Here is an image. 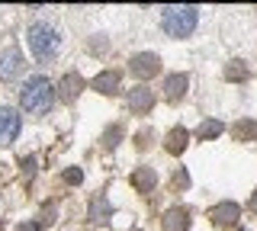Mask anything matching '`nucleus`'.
<instances>
[{
	"instance_id": "1",
	"label": "nucleus",
	"mask_w": 257,
	"mask_h": 231,
	"mask_svg": "<svg viewBox=\"0 0 257 231\" xmlns=\"http://www.w3.org/2000/svg\"><path fill=\"white\" fill-rule=\"evenodd\" d=\"M55 97H58V87L48 81L45 74H32L20 90V106H23V113H29V116H45L48 109H52Z\"/></svg>"
},
{
	"instance_id": "2",
	"label": "nucleus",
	"mask_w": 257,
	"mask_h": 231,
	"mask_svg": "<svg viewBox=\"0 0 257 231\" xmlns=\"http://www.w3.org/2000/svg\"><path fill=\"white\" fill-rule=\"evenodd\" d=\"M26 42H29V52L36 55L39 61H52L55 55H58V49H61V33L52 26V23L39 20V23H32L26 29Z\"/></svg>"
},
{
	"instance_id": "3",
	"label": "nucleus",
	"mask_w": 257,
	"mask_h": 231,
	"mask_svg": "<svg viewBox=\"0 0 257 231\" xmlns=\"http://www.w3.org/2000/svg\"><path fill=\"white\" fill-rule=\"evenodd\" d=\"M199 23V10L196 7H167L164 17H161V26L171 39H187Z\"/></svg>"
},
{
	"instance_id": "4",
	"label": "nucleus",
	"mask_w": 257,
	"mask_h": 231,
	"mask_svg": "<svg viewBox=\"0 0 257 231\" xmlns=\"http://www.w3.org/2000/svg\"><path fill=\"white\" fill-rule=\"evenodd\" d=\"M23 52L16 49V45H7V49H0V81H16V77L23 74Z\"/></svg>"
},
{
	"instance_id": "5",
	"label": "nucleus",
	"mask_w": 257,
	"mask_h": 231,
	"mask_svg": "<svg viewBox=\"0 0 257 231\" xmlns=\"http://www.w3.org/2000/svg\"><path fill=\"white\" fill-rule=\"evenodd\" d=\"M20 129H23V116L16 113L13 106H0V148L13 145Z\"/></svg>"
},
{
	"instance_id": "6",
	"label": "nucleus",
	"mask_w": 257,
	"mask_h": 231,
	"mask_svg": "<svg viewBox=\"0 0 257 231\" xmlns=\"http://www.w3.org/2000/svg\"><path fill=\"white\" fill-rule=\"evenodd\" d=\"M158 68H161V58L155 52H139L128 61V71H132L135 77H151V74H158Z\"/></svg>"
},
{
	"instance_id": "7",
	"label": "nucleus",
	"mask_w": 257,
	"mask_h": 231,
	"mask_svg": "<svg viewBox=\"0 0 257 231\" xmlns=\"http://www.w3.org/2000/svg\"><path fill=\"white\" fill-rule=\"evenodd\" d=\"M125 106L132 109V113H148V109L155 106V90H148V87H132Z\"/></svg>"
},
{
	"instance_id": "8",
	"label": "nucleus",
	"mask_w": 257,
	"mask_h": 231,
	"mask_svg": "<svg viewBox=\"0 0 257 231\" xmlns=\"http://www.w3.org/2000/svg\"><path fill=\"white\" fill-rule=\"evenodd\" d=\"M238 215H241V205H238V202H219V205L212 209V221H215L219 228H231V225L238 221Z\"/></svg>"
},
{
	"instance_id": "9",
	"label": "nucleus",
	"mask_w": 257,
	"mask_h": 231,
	"mask_svg": "<svg viewBox=\"0 0 257 231\" xmlns=\"http://www.w3.org/2000/svg\"><path fill=\"white\" fill-rule=\"evenodd\" d=\"M190 228V212L187 209H171L164 215V231H187Z\"/></svg>"
},
{
	"instance_id": "10",
	"label": "nucleus",
	"mask_w": 257,
	"mask_h": 231,
	"mask_svg": "<svg viewBox=\"0 0 257 231\" xmlns=\"http://www.w3.org/2000/svg\"><path fill=\"white\" fill-rule=\"evenodd\" d=\"M187 84H190V77H187V74H171V77H167V84H164L167 100L177 103V100L183 97V93H187Z\"/></svg>"
},
{
	"instance_id": "11",
	"label": "nucleus",
	"mask_w": 257,
	"mask_h": 231,
	"mask_svg": "<svg viewBox=\"0 0 257 231\" xmlns=\"http://www.w3.org/2000/svg\"><path fill=\"white\" fill-rule=\"evenodd\" d=\"M93 90H100V93H116V90H119V74H116V71L96 74V77H93Z\"/></svg>"
},
{
	"instance_id": "12",
	"label": "nucleus",
	"mask_w": 257,
	"mask_h": 231,
	"mask_svg": "<svg viewBox=\"0 0 257 231\" xmlns=\"http://www.w3.org/2000/svg\"><path fill=\"white\" fill-rule=\"evenodd\" d=\"M80 87H84V81H80L77 74H68V77H64V81L58 84V90H61L58 97H61V100H74L77 93H80Z\"/></svg>"
},
{
	"instance_id": "13",
	"label": "nucleus",
	"mask_w": 257,
	"mask_h": 231,
	"mask_svg": "<svg viewBox=\"0 0 257 231\" xmlns=\"http://www.w3.org/2000/svg\"><path fill=\"white\" fill-rule=\"evenodd\" d=\"M187 138H190L187 129H174L171 135H167V151H171V154H180V151L187 148Z\"/></svg>"
},
{
	"instance_id": "14",
	"label": "nucleus",
	"mask_w": 257,
	"mask_h": 231,
	"mask_svg": "<svg viewBox=\"0 0 257 231\" xmlns=\"http://www.w3.org/2000/svg\"><path fill=\"white\" fill-rule=\"evenodd\" d=\"M199 138H215V135H222V122H215V119H209V122H203L196 129Z\"/></svg>"
},
{
	"instance_id": "15",
	"label": "nucleus",
	"mask_w": 257,
	"mask_h": 231,
	"mask_svg": "<svg viewBox=\"0 0 257 231\" xmlns=\"http://www.w3.org/2000/svg\"><path fill=\"white\" fill-rule=\"evenodd\" d=\"M151 183H155V173H151L148 167H145V170H139V173H135V186H139V189H148Z\"/></svg>"
},
{
	"instance_id": "16",
	"label": "nucleus",
	"mask_w": 257,
	"mask_h": 231,
	"mask_svg": "<svg viewBox=\"0 0 257 231\" xmlns=\"http://www.w3.org/2000/svg\"><path fill=\"white\" fill-rule=\"evenodd\" d=\"M100 212L106 215V212H109V205H106V199L96 196V199H93V205H90V218H93V221H100Z\"/></svg>"
},
{
	"instance_id": "17",
	"label": "nucleus",
	"mask_w": 257,
	"mask_h": 231,
	"mask_svg": "<svg viewBox=\"0 0 257 231\" xmlns=\"http://www.w3.org/2000/svg\"><path fill=\"white\" fill-rule=\"evenodd\" d=\"M225 77H228V81H231V77H235V81H244V77H247V71L241 68V61H235V65L225 71Z\"/></svg>"
},
{
	"instance_id": "18",
	"label": "nucleus",
	"mask_w": 257,
	"mask_h": 231,
	"mask_svg": "<svg viewBox=\"0 0 257 231\" xmlns=\"http://www.w3.org/2000/svg\"><path fill=\"white\" fill-rule=\"evenodd\" d=\"M64 180H68V183H80V180H84V173H80L77 167H71V170L64 173Z\"/></svg>"
},
{
	"instance_id": "19",
	"label": "nucleus",
	"mask_w": 257,
	"mask_h": 231,
	"mask_svg": "<svg viewBox=\"0 0 257 231\" xmlns=\"http://www.w3.org/2000/svg\"><path fill=\"white\" fill-rule=\"evenodd\" d=\"M251 209H254V212H257V193H254V196H251Z\"/></svg>"
}]
</instances>
